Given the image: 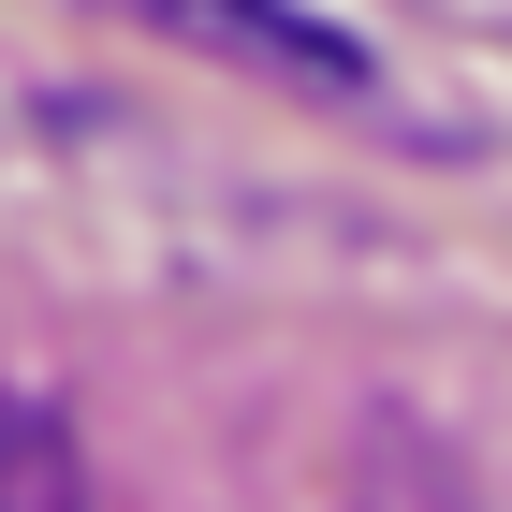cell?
<instances>
[{
    "mask_svg": "<svg viewBox=\"0 0 512 512\" xmlns=\"http://www.w3.org/2000/svg\"><path fill=\"white\" fill-rule=\"evenodd\" d=\"M0 512H88V454L59 410H30V395H0Z\"/></svg>",
    "mask_w": 512,
    "mask_h": 512,
    "instance_id": "2",
    "label": "cell"
},
{
    "mask_svg": "<svg viewBox=\"0 0 512 512\" xmlns=\"http://www.w3.org/2000/svg\"><path fill=\"white\" fill-rule=\"evenodd\" d=\"M103 15L191 44V59H235V74H264V88H308V103H381L366 44L322 30V15H293V0H103Z\"/></svg>",
    "mask_w": 512,
    "mask_h": 512,
    "instance_id": "1",
    "label": "cell"
}]
</instances>
